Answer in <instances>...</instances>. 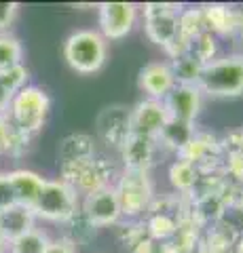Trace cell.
<instances>
[{"label":"cell","instance_id":"obj_1","mask_svg":"<svg viewBox=\"0 0 243 253\" xmlns=\"http://www.w3.org/2000/svg\"><path fill=\"white\" fill-rule=\"evenodd\" d=\"M49 110H51L49 93L38 84H26L15 95V99L11 101L4 116L13 131H17L23 137L34 141V137L45 129Z\"/></svg>","mask_w":243,"mask_h":253},{"label":"cell","instance_id":"obj_2","mask_svg":"<svg viewBox=\"0 0 243 253\" xmlns=\"http://www.w3.org/2000/svg\"><path fill=\"white\" fill-rule=\"evenodd\" d=\"M184 4L174 2H146L144 4V30L150 42L161 46L169 59L188 51V44L180 41L178 17Z\"/></svg>","mask_w":243,"mask_h":253},{"label":"cell","instance_id":"obj_3","mask_svg":"<svg viewBox=\"0 0 243 253\" xmlns=\"http://www.w3.org/2000/svg\"><path fill=\"white\" fill-rule=\"evenodd\" d=\"M197 86L209 97H239L243 95V53L222 55L203 66Z\"/></svg>","mask_w":243,"mask_h":253},{"label":"cell","instance_id":"obj_4","mask_svg":"<svg viewBox=\"0 0 243 253\" xmlns=\"http://www.w3.org/2000/svg\"><path fill=\"white\" fill-rule=\"evenodd\" d=\"M108 42L97 30H76L64 42L66 63L78 74H96L104 68Z\"/></svg>","mask_w":243,"mask_h":253},{"label":"cell","instance_id":"obj_5","mask_svg":"<svg viewBox=\"0 0 243 253\" xmlns=\"http://www.w3.org/2000/svg\"><path fill=\"white\" fill-rule=\"evenodd\" d=\"M114 177H116L114 165L104 156H93L87 158V161L59 165V179L72 188L78 196L112 186Z\"/></svg>","mask_w":243,"mask_h":253},{"label":"cell","instance_id":"obj_6","mask_svg":"<svg viewBox=\"0 0 243 253\" xmlns=\"http://www.w3.org/2000/svg\"><path fill=\"white\" fill-rule=\"evenodd\" d=\"M112 188L121 205V215L125 219H142L156 196L148 171L125 169L121 175H116Z\"/></svg>","mask_w":243,"mask_h":253},{"label":"cell","instance_id":"obj_7","mask_svg":"<svg viewBox=\"0 0 243 253\" xmlns=\"http://www.w3.org/2000/svg\"><path fill=\"white\" fill-rule=\"evenodd\" d=\"M188 207H191V201H188V196L182 194L174 192L154 196L146 215L142 217L148 236L159 241H171V236L176 234L180 224L188 215Z\"/></svg>","mask_w":243,"mask_h":253},{"label":"cell","instance_id":"obj_8","mask_svg":"<svg viewBox=\"0 0 243 253\" xmlns=\"http://www.w3.org/2000/svg\"><path fill=\"white\" fill-rule=\"evenodd\" d=\"M78 203H81V196L61 179H45L41 192L32 205V213L36 219L64 224L72 213L78 211Z\"/></svg>","mask_w":243,"mask_h":253},{"label":"cell","instance_id":"obj_9","mask_svg":"<svg viewBox=\"0 0 243 253\" xmlns=\"http://www.w3.org/2000/svg\"><path fill=\"white\" fill-rule=\"evenodd\" d=\"M138 21V6L133 2H101L97 9L99 34L108 41H121L131 34Z\"/></svg>","mask_w":243,"mask_h":253},{"label":"cell","instance_id":"obj_10","mask_svg":"<svg viewBox=\"0 0 243 253\" xmlns=\"http://www.w3.org/2000/svg\"><path fill=\"white\" fill-rule=\"evenodd\" d=\"M78 209L85 217L96 228H106V226H116L123 219L121 215V205L116 199V192L112 186L96 190L91 194L81 196Z\"/></svg>","mask_w":243,"mask_h":253},{"label":"cell","instance_id":"obj_11","mask_svg":"<svg viewBox=\"0 0 243 253\" xmlns=\"http://www.w3.org/2000/svg\"><path fill=\"white\" fill-rule=\"evenodd\" d=\"M97 137L104 141L108 148L119 150L123 146V141L131 135V108L123 104H112L106 106L97 114L96 121Z\"/></svg>","mask_w":243,"mask_h":253},{"label":"cell","instance_id":"obj_12","mask_svg":"<svg viewBox=\"0 0 243 253\" xmlns=\"http://www.w3.org/2000/svg\"><path fill=\"white\" fill-rule=\"evenodd\" d=\"M163 104H165L167 116L171 121L194 125L203 106V93L199 91L197 84H176L165 95Z\"/></svg>","mask_w":243,"mask_h":253},{"label":"cell","instance_id":"obj_13","mask_svg":"<svg viewBox=\"0 0 243 253\" xmlns=\"http://www.w3.org/2000/svg\"><path fill=\"white\" fill-rule=\"evenodd\" d=\"M159 148L161 146H159V141H156V137L131 131V135L125 139L123 146L119 148L123 167L131 169V171H148L150 173V167L154 165Z\"/></svg>","mask_w":243,"mask_h":253},{"label":"cell","instance_id":"obj_14","mask_svg":"<svg viewBox=\"0 0 243 253\" xmlns=\"http://www.w3.org/2000/svg\"><path fill=\"white\" fill-rule=\"evenodd\" d=\"M203 15H205L207 32H211L216 38L229 36L239 38L243 36V9L241 6H229V4H203Z\"/></svg>","mask_w":243,"mask_h":253},{"label":"cell","instance_id":"obj_15","mask_svg":"<svg viewBox=\"0 0 243 253\" xmlns=\"http://www.w3.org/2000/svg\"><path fill=\"white\" fill-rule=\"evenodd\" d=\"M138 86L148 99H165V95L176 86V78L167 61H150L138 72Z\"/></svg>","mask_w":243,"mask_h":253},{"label":"cell","instance_id":"obj_16","mask_svg":"<svg viewBox=\"0 0 243 253\" xmlns=\"http://www.w3.org/2000/svg\"><path fill=\"white\" fill-rule=\"evenodd\" d=\"M169 121L163 99H142L131 108V129L136 133L156 137Z\"/></svg>","mask_w":243,"mask_h":253},{"label":"cell","instance_id":"obj_17","mask_svg":"<svg viewBox=\"0 0 243 253\" xmlns=\"http://www.w3.org/2000/svg\"><path fill=\"white\" fill-rule=\"evenodd\" d=\"M239 234H241L239 230H235L229 221L222 219L203 230L194 253H233V247L237 243Z\"/></svg>","mask_w":243,"mask_h":253},{"label":"cell","instance_id":"obj_18","mask_svg":"<svg viewBox=\"0 0 243 253\" xmlns=\"http://www.w3.org/2000/svg\"><path fill=\"white\" fill-rule=\"evenodd\" d=\"M57 165H68L76 161H87V158L97 156L96 139L89 133H70L57 144L55 148Z\"/></svg>","mask_w":243,"mask_h":253},{"label":"cell","instance_id":"obj_19","mask_svg":"<svg viewBox=\"0 0 243 253\" xmlns=\"http://www.w3.org/2000/svg\"><path fill=\"white\" fill-rule=\"evenodd\" d=\"M32 228H36V215L30 207L13 205V207L0 211V234L4 236L6 243L15 241L17 236L26 234Z\"/></svg>","mask_w":243,"mask_h":253},{"label":"cell","instance_id":"obj_20","mask_svg":"<svg viewBox=\"0 0 243 253\" xmlns=\"http://www.w3.org/2000/svg\"><path fill=\"white\" fill-rule=\"evenodd\" d=\"M9 179H11L13 194H15L17 205H23V207L32 209L36 196L45 184V177L38 175L36 171H30V169H13V171H9Z\"/></svg>","mask_w":243,"mask_h":253},{"label":"cell","instance_id":"obj_21","mask_svg":"<svg viewBox=\"0 0 243 253\" xmlns=\"http://www.w3.org/2000/svg\"><path fill=\"white\" fill-rule=\"evenodd\" d=\"M28 78H30V72L23 63L0 72V114H6L15 95L28 84Z\"/></svg>","mask_w":243,"mask_h":253},{"label":"cell","instance_id":"obj_22","mask_svg":"<svg viewBox=\"0 0 243 253\" xmlns=\"http://www.w3.org/2000/svg\"><path fill=\"white\" fill-rule=\"evenodd\" d=\"M194 133H197L194 125L171 121V118H169V121L165 123V126L161 129V133L156 135V141H159L161 148H167V150H171V152L180 154L186 148L188 141L194 137Z\"/></svg>","mask_w":243,"mask_h":253},{"label":"cell","instance_id":"obj_23","mask_svg":"<svg viewBox=\"0 0 243 253\" xmlns=\"http://www.w3.org/2000/svg\"><path fill=\"white\" fill-rule=\"evenodd\" d=\"M167 177H169V184L174 186L176 194L191 196L194 192V188H197L201 175L193 163L184 161V158H176V161L169 165Z\"/></svg>","mask_w":243,"mask_h":253},{"label":"cell","instance_id":"obj_24","mask_svg":"<svg viewBox=\"0 0 243 253\" xmlns=\"http://www.w3.org/2000/svg\"><path fill=\"white\" fill-rule=\"evenodd\" d=\"M61 226H64L61 239L68 241L72 247H85V245H89L97 234V228L83 215L81 209H78L76 213H72Z\"/></svg>","mask_w":243,"mask_h":253},{"label":"cell","instance_id":"obj_25","mask_svg":"<svg viewBox=\"0 0 243 253\" xmlns=\"http://www.w3.org/2000/svg\"><path fill=\"white\" fill-rule=\"evenodd\" d=\"M178 32H180V41L186 44L193 42L203 32H207L205 15H203L201 6H182L178 17Z\"/></svg>","mask_w":243,"mask_h":253},{"label":"cell","instance_id":"obj_26","mask_svg":"<svg viewBox=\"0 0 243 253\" xmlns=\"http://www.w3.org/2000/svg\"><path fill=\"white\" fill-rule=\"evenodd\" d=\"M167 63H169L171 72H174L176 84H197L199 74L203 70V63H199L188 51L178 55L174 59H169Z\"/></svg>","mask_w":243,"mask_h":253},{"label":"cell","instance_id":"obj_27","mask_svg":"<svg viewBox=\"0 0 243 253\" xmlns=\"http://www.w3.org/2000/svg\"><path fill=\"white\" fill-rule=\"evenodd\" d=\"M49 243V234L43 232L41 228H32L9 243V253H45Z\"/></svg>","mask_w":243,"mask_h":253},{"label":"cell","instance_id":"obj_28","mask_svg":"<svg viewBox=\"0 0 243 253\" xmlns=\"http://www.w3.org/2000/svg\"><path fill=\"white\" fill-rule=\"evenodd\" d=\"M218 51H220V44H218V38L211 32H203L193 42H188V53L203 66L218 59Z\"/></svg>","mask_w":243,"mask_h":253},{"label":"cell","instance_id":"obj_29","mask_svg":"<svg viewBox=\"0 0 243 253\" xmlns=\"http://www.w3.org/2000/svg\"><path fill=\"white\" fill-rule=\"evenodd\" d=\"M23 63V44L17 36L0 34V72Z\"/></svg>","mask_w":243,"mask_h":253},{"label":"cell","instance_id":"obj_30","mask_svg":"<svg viewBox=\"0 0 243 253\" xmlns=\"http://www.w3.org/2000/svg\"><path fill=\"white\" fill-rule=\"evenodd\" d=\"M119 241L125 249H133L140 241H144L148 232H146V226H144V221L142 219H125L123 224L119 221Z\"/></svg>","mask_w":243,"mask_h":253},{"label":"cell","instance_id":"obj_31","mask_svg":"<svg viewBox=\"0 0 243 253\" xmlns=\"http://www.w3.org/2000/svg\"><path fill=\"white\" fill-rule=\"evenodd\" d=\"M129 253H176V251L169 241H159V239H152V236H146Z\"/></svg>","mask_w":243,"mask_h":253},{"label":"cell","instance_id":"obj_32","mask_svg":"<svg viewBox=\"0 0 243 253\" xmlns=\"http://www.w3.org/2000/svg\"><path fill=\"white\" fill-rule=\"evenodd\" d=\"M19 4L17 2H0V34H9L11 26L17 19Z\"/></svg>","mask_w":243,"mask_h":253},{"label":"cell","instance_id":"obj_33","mask_svg":"<svg viewBox=\"0 0 243 253\" xmlns=\"http://www.w3.org/2000/svg\"><path fill=\"white\" fill-rule=\"evenodd\" d=\"M13 205H17V201H15V194H13L9 171H4V173H0V211L9 209Z\"/></svg>","mask_w":243,"mask_h":253},{"label":"cell","instance_id":"obj_34","mask_svg":"<svg viewBox=\"0 0 243 253\" xmlns=\"http://www.w3.org/2000/svg\"><path fill=\"white\" fill-rule=\"evenodd\" d=\"M45 253H76V247H72L68 241H64L59 236V239H51L49 247H47Z\"/></svg>","mask_w":243,"mask_h":253},{"label":"cell","instance_id":"obj_35","mask_svg":"<svg viewBox=\"0 0 243 253\" xmlns=\"http://www.w3.org/2000/svg\"><path fill=\"white\" fill-rule=\"evenodd\" d=\"M9 152V121L4 114H0V156Z\"/></svg>","mask_w":243,"mask_h":253},{"label":"cell","instance_id":"obj_36","mask_svg":"<svg viewBox=\"0 0 243 253\" xmlns=\"http://www.w3.org/2000/svg\"><path fill=\"white\" fill-rule=\"evenodd\" d=\"M233 253H243V232L239 234L237 243H235V247H233Z\"/></svg>","mask_w":243,"mask_h":253},{"label":"cell","instance_id":"obj_37","mask_svg":"<svg viewBox=\"0 0 243 253\" xmlns=\"http://www.w3.org/2000/svg\"><path fill=\"white\" fill-rule=\"evenodd\" d=\"M0 253H9V243L4 241L2 234H0Z\"/></svg>","mask_w":243,"mask_h":253}]
</instances>
